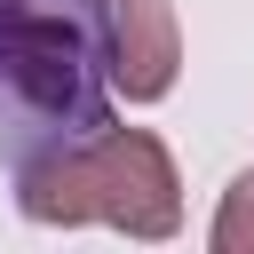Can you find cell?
<instances>
[{"label":"cell","mask_w":254,"mask_h":254,"mask_svg":"<svg viewBox=\"0 0 254 254\" xmlns=\"http://www.w3.org/2000/svg\"><path fill=\"white\" fill-rule=\"evenodd\" d=\"M24 222H111L127 238H175L183 230V183L151 127H103L87 143L40 151L16 167Z\"/></svg>","instance_id":"1"},{"label":"cell","mask_w":254,"mask_h":254,"mask_svg":"<svg viewBox=\"0 0 254 254\" xmlns=\"http://www.w3.org/2000/svg\"><path fill=\"white\" fill-rule=\"evenodd\" d=\"M95 24H103V64H111V87L127 103H159L183 71V24H175V0H95Z\"/></svg>","instance_id":"2"},{"label":"cell","mask_w":254,"mask_h":254,"mask_svg":"<svg viewBox=\"0 0 254 254\" xmlns=\"http://www.w3.org/2000/svg\"><path fill=\"white\" fill-rule=\"evenodd\" d=\"M214 254H254V167L246 175H230V190H222V206H214Z\"/></svg>","instance_id":"3"}]
</instances>
